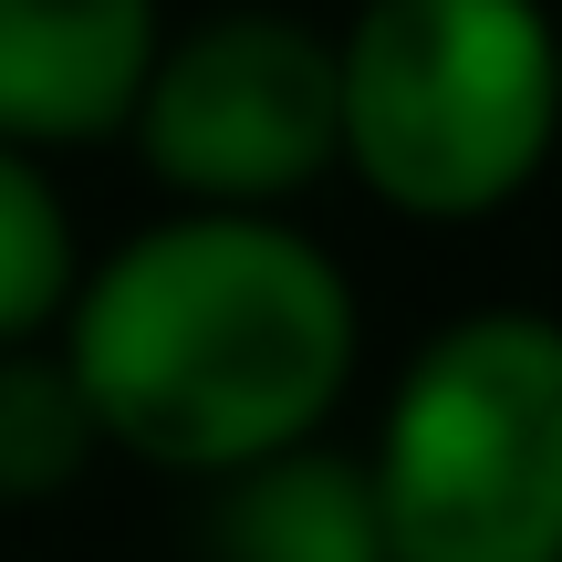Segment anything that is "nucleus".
<instances>
[{
    "mask_svg": "<svg viewBox=\"0 0 562 562\" xmlns=\"http://www.w3.org/2000/svg\"><path fill=\"white\" fill-rule=\"evenodd\" d=\"M157 42L167 0H0V146L63 157L125 136Z\"/></svg>",
    "mask_w": 562,
    "mask_h": 562,
    "instance_id": "obj_5",
    "label": "nucleus"
},
{
    "mask_svg": "<svg viewBox=\"0 0 562 562\" xmlns=\"http://www.w3.org/2000/svg\"><path fill=\"white\" fill-rule=\"evenodd\" d=\"M562 146V32L542 0H355L334 32V167L417 229H480Z\"/></svg>",
    "mask_w": 562,
    "mask_h": 562,
    "instance_id": "obj_2",
    "label": "nucleus"
},
{
    "mask_svg": "<svg viewBox=\"0 0 562 562\" xmlns=\"http://www.w3.org/2000/svg\"><path fill=\"white\" fill-rule=\"evenodd\" d=\"M199 542H209V562H396L364 459H344L323 438L209 480V531Z\"/></svg>",
    "mask_w": 562,
    "mask_h": 562,
    "instance_id": "obj_6",
    "label": "nucleus"
},
{
    "mask_svg": "<svg viewBox=\"0 0 562 562\" xmlns=\"http://www.w3.org/2000/svg\"><path fill=\"white\" fill-rule=\"evenodd\" d=\"M94 406H83L74 364L53 344H11L0 355V510H42L94 469Z\"/></svg>",
    "mask_w": 562,
    "mask_h": 562,
    "instance_id": "obj_7",
    "label": "nucleus"
},
{
    "mask_svg": "<svg viewBox=\"0 0 562 562\" xmlns=\"http://www.w3.org/2000/svg\"><path fill=\"white\" fill-rule=\"evenodd\" d=\"M74 281H83V240H74V209H63L53 167L0 146V355L53 334Z\"/></svg>",
    "mask_w": 562,
    "mask_h": 562,
    "instance_id": "obj_8",
    "label": "nucleus"
},
{
    "mask_svg": "<svg viewBox=\"0 0 562 562\" xmlns=\"http://www.w3.org/2000/svg\"><path fill=\"white\" fill-rule=\"evenodd\" d=\"M344 11H355V0H344Z\"/></svg>",
    "mask_w": 562,
    "mask_h": 562,
    "instance_id": "obj_9",
    "label": "nucleus"
},
{
    "mask_svg": "<svg viewBox=\"0 0 562 562\" xmlns=\"http://www.w3.org/2000/svg\"><path fill=\"white\" fill-rule=\"evenodd\" d=\"M396 562H562V313L480 302L406 355L364 448Z\"/></svg>",
    "mask_w": 562,
    "mask_h": 562,
    "instance_id": "obj_3",
    "label": "nucleus"
},
{
    "mask_svg": "<svg viewBox=\"0 0 562 562\" xmlns=\"http://www.w3.org/2000/svg\"><path fill=\"white\" fill-rule=\"evenodd\" d=\"M125 136L178 209H292L334 178V32L292 11L188 21L157 42Z\"/></svg>",
    "mask_w": 562,
    "mask_h": 562,
    "instance_id": "obj_4",
    "label": "nucleus"
},
{
    "mask_svg": "<svg viewBox=\"0 0 562 562\" xmlns=\"http://www.w3.org/2000/svg\"><path fill=\"white\" fill-rule=\"evenodd\" d=\"M53 355L104 448L167 480H229L334 427L364 313L344 261L281 209H178L83 261Z\"/></svg>",
    "mask_w": 562,
    "mask_h": 562,
    "instance_id": "obj_1",
    "label": "nucleus"
}]
</instances>
